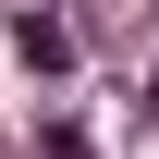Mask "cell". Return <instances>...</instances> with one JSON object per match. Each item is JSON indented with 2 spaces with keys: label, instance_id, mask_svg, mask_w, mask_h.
<instances>
[{
  "label": "cell",
  "instance_id": "obj_1",
  "mask_svg": "<svg viewBox=\"0 0 159 159\" xmlns=\"http://www.w3.org/2000/svg\"><path fill=\"white\" fill-rule=\"evenodd\" d=\"M12 49L37 61V74H74V25L61 12H12Z\"/></svg>",
  "mask_w": 159,
  "mask_h": 159
},
{
  "label": "cell",
  "instance_id": "obj_2",
  "mask_svg": "<svg viewBox=\"0 0 159 159\" xmlns=\"http://www.w3.org/2000/svg\"><path fill=\"white\" fill-rule=\"evenodd\" d=\"M147 110H159V74H147Z\"/></svg>",
  "mask_w": 159,
  "mask_h": 159
}]
</instances>
